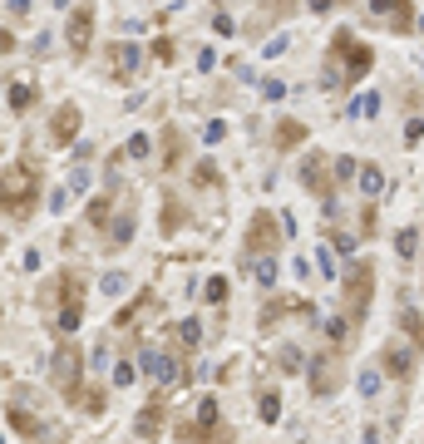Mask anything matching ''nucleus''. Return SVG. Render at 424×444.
Here are the masks:
<instances>
[{
	"instance_id": "nucleus-1",
	"label": "nucleus",
	"mask_w": 424,
	"mask_h": 444,
	"mask_svg": "<svg viewBox=\"0 0 424 444\" xmlns=\"http://www.w3.org/2000/svg\"><path fill=\"white\" fill-rule=\"evenodd\" d=\"M370 65H375V54H370V45H360L350 30H336V45H331V79L345 89V84H360L370 74Z\"/></svg>"
},
{
	"instance_id": "nucleus-2",
	"label": "nucleus",
	"mask_w": 424,
	"mask_h": 444,
	"mask_svg": "<svg viewBox=\"0 0 424 444\" xmlns=\"http://www.w3.org/2000/svg\"><path fill=\"white\" fill-rule=\"evenodd\" d=\"M341 301H345L350 321H360L370 311V301H375V267H370V262H350L341 271Z\"/></svg>"
},
{
	"instance_id": "nucleus-3",
	"label": "nucleus",
	"mask_w": 424,
	"mask_h": 444,
	"mask_svg": "<svg viewBox=\"0 0 424 444\" xmlns=\"http://www.w3.org/2000/svg\"><path fill=\"white\" fill-rule=\"evenodd\" d=\"M296 173H301L306 193H316V198H331V193H336V173H341V158H331V153H306Z\"/></svg>"
},
{
	"instance_id": "nucleus-4",
	"label": "nucleus",
	"mask_w": 424,
	"mask_h": 444,
	"mask_svg": "<svg viewBox=\"0 0 424 444\" xmlns=\"http://www.w3.org/2000/svg\"><path fill=\"white\" fill-rule=\"evenodd\" d=\"M35 188H40V178L30 163L25 168H6V217H25L35 207Z\"/></svg>"
},
{
	"instance_id": "nucleus-5",
	"label": "nucleus",
	"mask_w": 424,
	"mask_h": 444,
	"mask_svg": "<svg viewBox=\"0 0 424 444\" xmlns=\"http://www.w3.org/2000/svg\"><path fill=\"white\" fill-rule=\"evenodd\" d=\"M60 287H65V301L55 311V326H60V336H70V331H79V321H84V282L74 271H60Z\"/></svg>"
},
{
	"instance_id": "nucleus-6",
	"label": "nucleus",
	"mask_w": 424,
	"mask_h": 444,
	"mask_svg": "<svg viewBox=\"0 0 424 444\" xmlns=\"http://www.w3.org/2000/svg\"><path fill=\"white\" fill-rule=\"evenodd\" d=\"M341 385V351H321L311 360V395H331Z\"/></svg>"
},
{
	"instance_id": "nucleus-7",
	"label": "nucleus",
	"mask_w": 424,
	"mask_h": 444,
	"mask_svg": "<svg viewBox=\"0 0 424 444\" xmlns=\"http://www.w3.org/2000/svg\"><path fill=\"white\" fill-rule=\"evenodd\" d=\"M370 15L385 20L395 35H409L414 30V6H409V0H370Z\"/></svg>"
},
{
	"instance_id": "nucleus-8",
	"label": "nucleus",
	"mask_w": 424,
	"mask_h": 444,
	"mask_svg": "<svg viewBox=\"0 0 424 444\" xmlns=\"http://www.w3.org/2000/svg\"><path fill=\"white\" fill-rule=\"evenodd\" d=\"M55 385L65 390V400H84L79 395V351L74 346H60V356H55Z\"/></svg>"
},
{
	"instance_id": "nucleus-9",
	"label": "nucleus",
	"mask_w": 424,
	"mask_h": 444,
	"mask_svg": "<svg viewBox=\"0 0 424 444\" xmlns=\"http://www.w3.org/2000/svg\"><path fill=\"white\" fill-rule=\"evenodd\" d=\"M414 360H419V346H405V341H390V346L380 351V365H385V375H395V380H409V375H414Z\"/></svg>"
},
{
	"instance_id": "nucleus-10",
	"label": "nucleus",
	"mask_w": 424,
	"mask_h": 444,
	"mask_svg": "<svg viewBox=\"0 0 424 444\" xmlns=\"http://www.w3.org/2000/svg\"><path fill=\"white\" fill-rule=\"evenodd\" d=\"M272 247H277V217H272V212H256L252 228H247V252L272 257Z\"/></svg>"
},
{
	"instance_id": "nucleus-11",
	"label": "nucleus",
	"mask_w": 424,
	"mask_h": 444,
	"mask_svg": "<svg viewBox=\"0 0 424 444\" xmlns=\"http://www.w3.org/2000/svg\"><path fill=\"white\" fill-rule=\"evenodd\" d=\"M49 134H55V143H74V134H79V109L65 104L60 114H55V124H49Z\"/></svg>"
},
{
	"instance_id": "nucleus-12",
	"label": "nucleus",
	"mask_w": 424,
	"mask_h": 444,
	"mask_svg": "<svg viewBox=\"0 0 424 444\" xmlns=\"http://www.w3.org/2000/svg\"><path fill=\"white\" fill-rule=\"evenodd\" d=\"M163 415H168V405H163V400H153V405H143V410H138L133 429H138L143 439H153V434H158V425H163Z\"/></svg>"
},
{
	"instance_id": "nucleus-13",
	"label": "nucleus",
	"mask_w": 424,
	"mask_h": 444,
	"mask_svg": "<svg viewBox=\"0 0 424 444\" xmlns=\"http://www.w3.org/2000/svg\"><path fill=\"white\" fill-rule=\"evenodd\" d=\"M89 30H94V10H74V20H70V45L84 54L89 49Z\"/></svg>"
},
{
	"instance_id": "nucleus-14",
	"label": "nucleus",
	"mask_w": 424,
	"mask_h": 444,
	"mask_svg": "<svg viewBox=\"0 0 424 444\" xmlns=\"http://www.w3.org/2000/svg\"><path fill=\"white\" fill-rule=\"evenodd\" d=\"M109 60H114V79H129L133 65H138V49H133V45H114V49H109Z\"/></svg>"
},
{
	"instance_id": "nucleus-15",
	"label": "nucleus",
	"mask_w": 424,
	"mask_h": 444,
	"mask_svg": "<svg viewBox=\"0 0 424 444\" xmlns=\"http://www.w3.org/2000/svg\"><path fill=\"white\" fill-rule=\"evenodd\" d=\"M10 429H15L20 439H40V420H35L30 410H20V405H10Z\"/></svg>"
},
{
	"instance_id": "nucleus-16",
	"label": "nucleus",
	"mask_w": 424,
	"mask_h": 444,
	"mask_svg": "<svg viewBox=\"0 0 424 444\" xmlns=\"http://www.w3.org/2000/svg\"><path fill=\"white\" fill-rule=\"evenodd\" d=\"M163 148H168V153H163V168H178V158H183V138H178V129H173V124L163 129Z\"/></svg>"
},
{
	"instance_id": "nucleus-17",
	"label": "nucleus",
	"mask_w": 424,
	"mask_h": 444,
	"mask_svg": "<svg viewBox=\"0 0 424 444\" xmlns=\"http://www.w3.org/2000/svg\"><path fill=\"white\" fill-rule=\"evenodd\" d=\"M256 415H261V425H277V415H282V395L267 390V395H261V405H256Z\"/></svg>"
},
{
	"instance_id": "nucleus-18",
	"label": "nucleus",
	"mask_w": 424,
	"mask_h": 444,
	"mask_svg": "<svg viewBox=\"0 0 424 444\" xmlns=\"http://www.w3.org/2000/svg\"><path fill=\"white\" fill-rule=\"evenodd\" d=\"M252 276H256L261 287H272V282H277V257H256V271H252Z\"/></svg>"
},
{
	"instance_id": "nucleus-19",
	"label": "nucleus",
	"mask_w": 424,
	"mask_h": 444,
	"mask_svg": "<svg viewBox=\"0 0 424 444\" xmlns=\"http://www.w3.org/2000/svg\"><path fill=\"white\" fill-rule=\"evenodd\" d=\"M301 138H306V129H301V124H291V119L277 129V143H282V148H291V143H301Z\"/></svg>"
},
{
	"instance_id": "nucleus-20",
	"label": "nucleus",
	"mask_w": 424,
	"mask_h": 444,
	"mask_svg": "<svg viewBox=\"0 0 424 444\" xmlns=\"http://www.w3.org/2000/svg\"><path fill=\"white\" fill-rule=\"evenodd\" d=\"M360 188H365V198H375V193L385 188V178H380V168H360Z\"/></svg>"
},
{
	"instance_id": "nucleus-21",
	"label": "nucleus",
	"mask_w": 424,
	"mask_h": 444,
	"mask_svg": "<svg viewBox=\"0 0 424 444\" xmlns=\"http://www.w3.org/2000/svg\"><path fill=\"white\" fill-rule=\"evenodd\" d=\"M400 326L409 331V336H414V346L424 351V326H419V316H414V311H405V316H400Z\"/></svg>"
},
{
	"instance_id": "nucleus-22",
	"label": "nucleus",
	"mask_w": 424,
	"mask_h": 444,
	"mask_svg": "<svg viewBox=\"0 0 424 444\" xmlns=\"http://www.w3.org/2000/svg\"><path fill=\"white\" fill-rule=\"evenodd\" d=\"M178 341H183V346H197V341H202V326H197V321H183V326H178Z\"/></svg>"
},
{
	"instance_id": "nucleus-23",
	"label": "nucleus",
	"mask_w": 424,
	"mask_h": 444,
	"mask_svg": "<svg viewBox=\"0 0 424 444\" xmlns=\"http://www.w3.org/2000/svg\"><path fill=\"white\" fill-rule=\"evenodd\" d=\"M360 390H365V395H375V390H380V370H375V365H365V370H360Z\"/></svg>"
},
{
	"instance_id": "nucleus-24",
	"label": "nucleus",
	"mask_w": 424,
	"mask_h": 444,
	"mask_svg": "<svg viewBox=\"0 0 424 444\" xmlns=\"http://www.w3.org/2000/svg\"><path fill=\"white\" fill-rule=\"evenodd\" d=\"M355 114H365V119H375V114H380V94H365V99L355 104Z\"/></svg>"
},
{
	"instance_id": "nucleus-25",
	"label": "nucleus",
	"mask_w": 424,
	"mask_h": 444,
	"mask_svg": "<svg viewBox=\"0 0 424 444\" xmlns=\"http://www.w3.org/2000/svg\"><path fill=\"white\" fill-rule=\"evenodd\" d=\"M207 301H227V282H222V276H212V282H207Z\"/></svg>"
},
{
	"instance_id": "nucleus-26",
	"label": "nucleus",
	"mask_w": 424,
	"mask_h": 444,
	"mask_svg": "<svg viewBox=\"0 0 424 444\" xmlns=\"http://www.w3.org/2000/svg\"><path fill=\"white\" fill-rule=\"evenodd\" d=\"M414 242H419V237H414V228H405V232L395 237V247H400V257H414Z\"/></svg>"
},
{
	"instance_id": "nucleus-27",
	"label": "nucleus",
	"mask_w": 424,
	"mask_h": 444,
	"mask_svg": "<svg viewBox=\"0 0 424 444\" xmlns=\"http://www.w3.org/2000/svg\"><path fill=\"white\" fill-rule=\"evenodd\" d=\"M30 99H35V94H30V89H25V84H15V89H10V109H25V104H30Z\"/></svg>"
},
{
	"instance_id": "nucleus-28",
	"label": "nucleus",
	"mask_w": 424,
	"mask_h": 444,
	"mask_svg": "<svg viewBox=\"0 0 424 444\" xmlns=\"http://www.w3.org/2000/svg\"><path fill=\"white\" fill-rule=\"evenodd\" d=\"M133 375H138V370H133V360H124V365L114 370V385H133Z\"/></svg>"
},
{
	"instance_id": "nucleus-29",
	"label": "nucleus",
	"mask_w": 424,
	"mask_h": 444,
	"mask_svg": "<svg viewBox=\"0 0 424 444\" xmlns=\"http://www.w3.org/2000/svg\"><path fill=\"white\" fill-rule=\"evenodd\" d=\"M261 94H267V99H282V94H286V84H282V79H267V84H261Z\"/></svg>"
},
{
	"instance_id": "nucleus-30",
	"label": "nucleus",
	"mask_w": 424,
	"mask_h": 444,
	"mask_svg": "<svg viewBox=\"0 0 424 444\" xmlns=\"http://www.w3.org/2000/svg\"><path fill=\"white\" fill-rule=\"evenodd\" d=\"M129 153H133V158H143V153H148V138H143V134H138V138H129Z\"/></svg>"
}]
</instances>
